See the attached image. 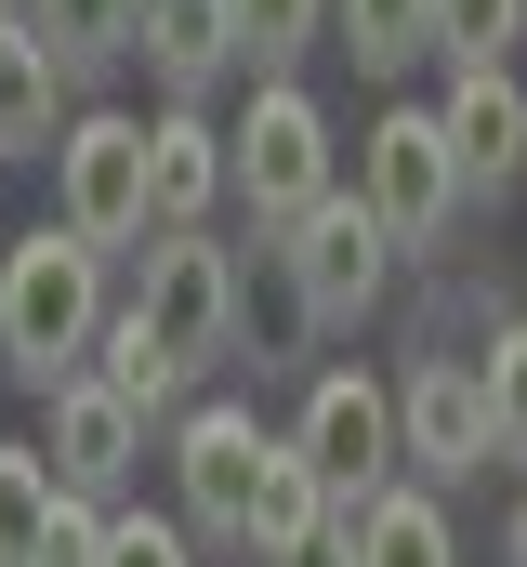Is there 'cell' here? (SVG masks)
<instances>
[{"instance_id": "6da1fadb", "label": "cell", "mask_w": 527, "mask_h": 567, "mask_svg": "<svg viewBox=\"0 0 527 567\" xmlns=\"http://www.w3.org/2000/svg\"><path fill=\"white\" fill-rule=\"evenodd\" d=\"M106 265H120V251H93L66 212L0 251V370H13V383L53 396V383L93 370V343H106V317H120V303H106Z\"/></svg>"}, {"instance_id": "5b68a950", "label": "cell", "mask_w": 527, "mask_h": 567, "mask_svg": "<svg viewBox=\"0 0 527 567\" xmlns=\"http://www.w3.org/2000/svg\"><path fill=\"white\" fill-rule=\"evenodd\" d=\"M356 198L395 225V251H435L448 212H462V158H448V120L435 106H383L370 145H356Z\"/></svg>"}, {"instance_id": "8992f818", "label": "cell", "mask_w": 527, "mask_h": 567, "mask_svg": "<svg viewBox=\"0 0 527 567\" xmlns=\"http://www.w3.org/2000/svg\"><path fill=\"white\" fill-rule=\"evenodd\" d=\"M264 462H277V435H264L238 396H198V410L172 423V475H185V528H198V542H238V555H251Z\"/></svg>"}, {"instance_id": "3957f363", "label": "cell", "mask_w": 527, "mask_h": 567, "mask_svg": "<svg viewBox=\"0 0 527 567\" xmlns=\"http://www.w3.org/2000/svg\"><path fill=\"white\" fill-rule=\"evenodd\" d=\"M277 265H290V317H303V330H356V317L383 303V278H395V225L356 185H330V198L277 238Z\"/></svg>"}, {"instance_id": "52a82bcc", "label": "cell", "mask_w": 527, "mask_h": 567, "mask_svg": "<svg viewBox=\"0 0 527 567\" xmlns=\"http://www.w3.org/2000/svg\"><path fill=\"white\" fill-rule=\"evenodd\" d=\"M290 449L330 475V502H383L395 475H409L395 396L370 383V370H317V383H303V423H290Z\"/></svg>"}, {"instance_id": "2e32d148", "label": "cell", "mask_w": 527, "mask_h": 567, "mask_svg": "<svg viewBox=\"0 0 527 567\" xmlns=\"http://www.w3.org/2000/svg\"><path fill=\"white\" fill-rule=\"evenodd\" d=\"M330 515H343V502H330V475H317V462L277 435V462H264V502H251V555H264V567L317 555V542H330Z\"/></svg>"}, {"instance_id": "8fae6325", "label": "cell", "mask_w": 527, "mask_h": 567, "mask_svg": "<svg viewBox=\"0 0 527 567\" xmlns=\"http://www.w3.org/2000/svg\"><path fill=\"white\" fill-rule=\"evenodd\" d=\"M435 120H448V158H462V198H475V212L527 185V80L515 66H448Z\"/></svg>"}, {"instance_id": "44dd1931", "label": "cell", "mask_w": 527, "mask_h": 567, "mask_svg": "<svg viewBox=\"0 0 527 567\" xmlns=\"http://www.w3.org/2000/svg\"><path fill=\"white\" fill-rule=\"evenodd\" d=\"M527 0H435V66H515Z\"/></svg>"}, {"instance_id": "cb8c5ba5", "label": "cell", "mask_w": 527, "mask_h": 567, "mask_svg": "<svg viewBox=\"0 0 527 567\" xmlns=\"http://www.w3.org/2000/svg\"><path fill=\"white\" fill-rule=\"evenodd\" d=\"M106 567H198V528L185 515H120L106 528Z\"/></svg>"}, {"instance_id": "277c9868", "label": "cell", "mask_w": 527, "mask_h": 567, "mask_svg": "<svg viewBox=\"0 0 527 567\" xmlns=\"http://www.w3.org/2000/svg\"><path fill=\"white\" fill-rule=\"evenodd\" d=\"M53 212L93 238V251H145L158 212H145V120L132 106H80L53 145Z\"/></svg>"}, {"instance_id": "9c48e42d", "label": "cell", "mask_w": 527, "mask_h": 567, "mask_svg": "<svg viewBox=\"0 0 527 567\" xmlns=\"http://www.w3.org/2000/svg\"><path fill=\"white\" fill-rule=\"evenodd\" d=\"M145 317H158V343L185 357V370H211L225 343H238V251L211 238V225H185V238H145V290H132Z\"/></svg>"}, {"instance_id": "4fadbf2b", "label": "cell", "mask_w": 527, "mask_h": 567, "mask_svg": "<svg viewBox=\"0 0 527 567\" xmlns=\"http://www.w3.org/2000/svg\"><path fill=\"white\" fill-rule=\"evenodd\" d=\"M145 80H158V106H211L225 93V66H251L238 53V0H145Z\"/></svg>"}, {"instance_id": "5bb4252c", "label": "cell", "mask_w": 527, "mask_h": 567, "mask_svg": "<svg viewBox=\"0 0 527 567\" xmlns=\"http://www.w3.org/2000/svg\"><path fill=\"white\" fill-rule=\"evenodd\" d=\"M66 120V53L40 40V13H0V158H53Z\"/></svg>"}, {"instance_id": "d6986e66", "label": "cell", "mask_w": 527, "mask_h": 567, "mask_svg": "<svg viewBox=\"0 0 527 567\" xmlns=\"http://www.w3.org/2000/svg\"><path fill=\"white\" fill-rule=\"evenodd\" d=\"M40 13V40L66 53V80H93V66H120L132 40H145V0H27Z\"/></svg>"}, {"instance_id": "484cf974", "label": "cell", "mask_w": 527, "mask_h": 567, "mask_svg": "<svg viewBox=\"0 0 527 567\" xmlns=\"http://www.w3.org/2000/svg\"><path fill=\"white\" fill-rule=\"evenodd\" d=\"M0 13H27V0H0Z\"/></svg>"}, {"instance_id": "30bf717a", "label": "cell", "mask_w": 527, "mask_h": 567, "mask_svg": "<svg viewBox=\"0 0 527 567\" xmlns=\"http://www.w3.org/2000/svg\"><path fill=\"white\" fill-rule=\"evenodd\" d=\"M145 396H120L106 370H80V383H53V423H40V449H53V475L80 488V502H120L132 462H145Z\"/></svg>"}, {"instance_id": "d4e9b609", "label": "cell", "mask_w": 527, "mask_h": 567, "mask_svg": "<svg viewBox=\"0 0 527 567\" xmlns=\"http://www.w3.org/2000/svg\"><path fill=\"white\" fill-rule=\"evenodd\" d=\"M515 567H527V488H515Z\"/></svg>"}, {"instance_id": "ba28073f", "label": "cell", "mask_w": 527, "mask_h": 567, "mask_svg": "<svg viewBox=\"0 0 527 567\" xmlns=\"http://www.w3.org/2000/svg\"><path fill=\"white\" fill-rule=\"evenodd\" d=\"M395 435H409V475L422 488H475L502 462V410H488V370L475 357H422L395 383Z\"/></svg>"}, {"instance_id": "ffe728a7", "label": "cell", "mask_w": 527, "mask_h": 567, "mask_svg": "<svg viewBox=\"0 0 527 567\" xmlns=\"http://www.w3.org/2000/svg\"><path fill=\"white\" fill-rule=\"evenodd\" d=\"M330 27H343V53H356L370 80H395V66L435 53V0H330Z\"/></svg>"}, {"instance_id": "ac0fdd59", "label": "cell", "mask_w": 527, "mask_h": 567, "mask_svg": "<svg viewBox=\"0 0 527 567\" xmlns=\"http://www.w3.org/2000/svg\"><path fill=\"white\" fill-rule=\"evenodd\" d=\"M53 502H66V475H53V449H27V435H0V567H40V528H53Z\"/></svg>"}, {"instance_id": "7402d4cb", "label": "cell", "mask_w": 527, "mask_h": 567, "mask_svg": "<svg viewBox=\"0 0 527 567\" xmlns=\"http://www.w3.org/2000/svg\"><path fill=\"white\" fill-rule=\"evenodd\" d=\"M317 27H330V0H238V53L251 66H303Z\"/></svg>"}, {"instance_id": "7c38bea8", "label": "cell", "mask_w": 527, "mask_h": 567, "mask_svg": "<svg viewBox=\"0 0 527 567\" xmlns=\"http://www.w3.org/2000/svg\"><path fill=\"white\" fill-rule=\"evenodd\" d=\"M225 198H238V145L211 133V106H158L145 120V212H158V238L211 225Z\"/></svg>"}, {"instance_id": "9a60e30c", "label": "cell", "mask_w": 527, "mask_h": 567, "mask_svg": "<svg viewBox=\"0 0 527 567\" xmlns=\"http://www.w3.org/2000/svg\"><path fill=\"white\" fill-rule=\"evenodd\" d=\"M356 515V567H462V528H448V488L395 475L383 502H343Z\"/></svg>"}, {"instance_id": "7a4b0ae2", "label": "cell", "mask_w": 527, "mask_h": 567, "mask_svg": "<svg viewBox=\"0 0 527 567\" xmlns=\"http://www.w3.org/2000/svg\"><path fill=\"white\" fill-rule=\"evenodd\" d=\"M225 145H238V198H251L264 238H290V225L343 185V158H330V106H317L290 66H277L251 106H238V133H225Z\"/></svg>"}, {"instance_id": "603a6c76", "label": "cell", "mask_w": 527, "mask_h": 567, "mask_svg": "<svg viewBox=\"0 0 527 567\" xmlns=\"http://www.w3.org/2000/svg\"><path fill=\"white\" fill-rule=\"evenodd\" d=\"M475 370H488V410H502V462H527V317L488 330V357H475Z\"/></svg>"}, {"instance_id": "e0dca14e", "label": "cell", "mask_w": 527, "mask_h": 567, "mask_svg": "<svg viewBox=\"0 0 527 567\" xmlns=\"http://www.w3.org/2000/svg\"><path fill=\"white\" fill-rule=\"evenodd\" d=\"M93 370H106L120 396H145V410H185V383H198V370H185V357L158 343V317H145V303H120V317H106V343H93Z\"/></svg>"}]
</instances>
